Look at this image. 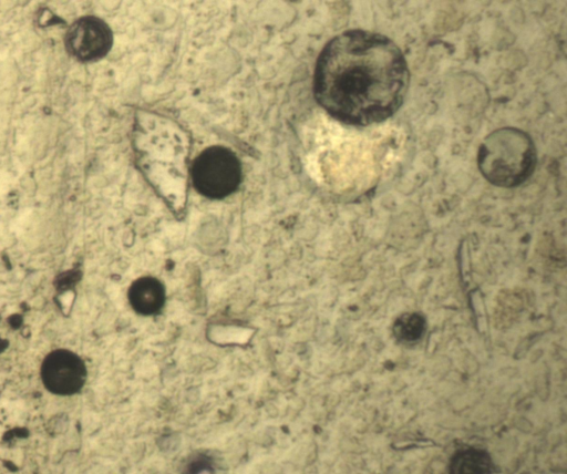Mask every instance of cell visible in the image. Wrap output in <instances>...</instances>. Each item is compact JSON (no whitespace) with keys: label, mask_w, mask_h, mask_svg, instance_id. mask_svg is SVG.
Masks as SVG:
<instances>
[{"label":"cell","mask_w":567,"mask_h":474,"mask_svg":"<svg viewBox=\"0 0 567 474\" xmlns=\"http://www.w3.org/2000/svg\"><path fill=\"white\" fill-rule=\"evenodd\" d=\"M494 465L487 451L465 447L455 452L450 461L449 474H493Z\"/></svg>","instance_id":"52a82bcc"},{"label":"cell","mask_w":567,"mask_h":474,"mask_svg":"<svg viewBox=\"0 0 567 474\" xmlns=\"http://www.w3.org/2000/svg\"><path fill=\"white\" fill-rule=\"evenodd\" d=\"M426 329L425 318L419 312H404L393 322L394 337L404 343L419 341Z\"/></svg>","instance_id":"ba28073f"},{"label":"cell","mask_w":567,"mask_h":474,"mask_svg":"<svg viewBox=\"0 0 567 474\" xmlns=\"http://www.w3.org/2000/svg\"><path fill=\"white\" fill-rule=\"evenodd\" d=\"M127 299L132 309L143 316H152L162 310L165 303V287L155 277L144 276L134 280Z\"/></svg>","instance_id":"8992f818"},{"label":"cell","mask_w":567,"mask_h":474,"mask_svg":"<svg viewBox=\"0 0 567 474\" xmlns=\"http://www.w3.org/2000/svg\"><path fill=\"white\" fill-rule=\"evenodd\" d=\"M241 175V164L236 154L220 145L205 148L190 166L194 188L210 199L231 195L238 188Z\"/></svg>","instance_id":"3957f363"},{"label":"cell","mask_w":567,"mask_h":474,"mask_svg":"<svg viewBox=\"0 0 567 474\" xmlns=\"http://www.w3.org/2000/svg\"><path fill=\"white\" fill-rule=\"evenodd\" d=\"M212 465L206 456L198 455L195 460L189 461L185 474H214Z\"/></svg>","instance_id":"9c48e42d"},{"label":"cell","mask_w":567,"mask_h":474,"mask_svg":"<svg viewBox=\"0 0 567 474\" xmlns=\"http://www.w3.org/2000/svg\"><path fill=\"white\" fill-rule=\"evenodd\" d=\"M83 360L66 349H56L45 356L41 364L42 383L48 391L58 395L79 392L86 380Z\"/></svg>","instance_id":"5b68a950"},{"label":"cell","mask_w":567,"mask_h":474,"mask_svg":"<svg viewBox=\"0 0 567 474\" xmlns=\"http://www.w3.org/2000/svg\"><path fill=\"white\" fill-rule=\"evenodd\" d=\"M537 153L533 140L524 131L503 127L489 133L481 143L477 165L482 175L498 187H515L533 173Z\"/></svg>","instance_id":"7a4b0ae2"},{"label":"cell","mask_w":567,"mask_h":474,"mask_svg":"<svg viewBox=\"0 0 567 474\" xmlns=\"http://www.w3.org/2000/svg\"><path fill=\"white\" fill-rule=\"evenodd\" d=\"M112 43L113 34L110 27L94 16L76 19L64 37L66 51L81 62L95 61L105 56Z\"/></svg>","instance_id":"277c9868"},{"label":"cell","mask_w":567,"mask_h":474,"mask_svg":"<svg viewBox=\"0 0 567 474\" xmlns=\"http://www.w3.org/2000/svg\"><path fill=\"white\" fill-rule=\"evenodd\" d=\"M410 73L400 48L388 37L349 30L320 52L313 76L318 103L350 125H370L393 115L405 97Z\"/></svg>","instance_id":"6da1fadb"}]
</instances>
